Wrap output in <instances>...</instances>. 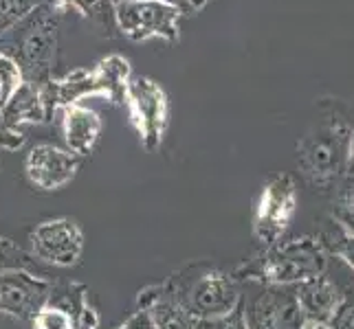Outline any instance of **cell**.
<instances>
[{"label": "cell", "mask_w": 354, "mask_h": 329, "mask_svg": "<svg viewBox=\"0 0 354 329\" xmlns=\"http://www.w3.org/2000/svg\"><path fill=\"white\" fill-rule=\"evenodd\" d=\"M62 128L66 150L75 156H91L102 134V119L91 108L80 103L62 108Z\"/></svg>", "instance_id": "14"}, {"label": "cell", "mask_w": 354, "mask_h": 329, "mask_svg": "<svg viewBox=\"0 0 354 329\" xmlns=\"http://www.w3.org/2000/svg\"><path fill=\"white\" fill-rule=\"evenodd\" d=\"M299 329H333L330 323H326V321H304V325Z\"/></svg>", "instance_id": "27"}, {"label": "cell", "mask_w": 354, "mask_h": 329, "mask_svg": "<svg viewBox=\"0 0 354 329\" xmlns=\"http://www.w3.org/2000/svg\"><path fill=\"white\" fill-rule=\"evenodd\" d=\"M152 314L156 329H194L196 319L185 312L183 306H172V303H165V306H156Z\"/></svg>", "instance_id": "18"}, {"label": "cell", "mask_w": 354, "mask_h": 329, "mask_svg": "<svg viewBox=\"0 0 354 329\" xmlns=\"http://www.w3.org/2000/svg\"><path fill=\"white\" fill-rule=\"evenodd\" d=\"M24 145V134L5 123L3 112H0V148L3 150H20Z\"/></svg>", "instance_id": "24"}, {"label": "cell", "mask_w": 354, "mask_h": 329, "mask_svg": "<svg viewBox=\"0 0 354 329\" xmlns=\"http://www.w3.org/2000/svg\"><path fill=\"white\" fill-rule=\"evenodd\" d=\"M119 329H156V325H154L152 314L141 310V312H137L134 316H130V319L124 325H121Z\"/></svg>", "instance_id": "26"}, {"label": "cell", "mask_w": 354, "mask_h": 329, "mask_svg": "<svg viewBox=\"0 0 354 329\" xmlns=\"http://www.w3.org/2000/svg\"><path fill=\"white\" fill-rule=\"evenodd\" d=\"M242 308L249 329H299L306 321L295 286H268Z\"/></svg>", "instance_id": "8"}, {"label": "cell", "mask_w": 354, "mask_h": 329, "mask_svg": "<svg viewBox=\"0 0 354 329\" xmlns=\"http://www.w3.org/2000/svg\"><path fill=\"white\" fill-rule=\"evenodd\" d=\"M297 209V187L290 174H277L262 187L253 215V237L264 248L279 243Z\"/></svg>", "instance_id": "4"}, {"label": "cell", "mask_w": 354, "mask_h": 329, "mask_svg": "<svg viewBox=\"0 0 354 329\" xmlns=\"http://www.w3.org/2000/svg\"><path fill=\"white\" fill-rule=\"evenodd\" d=\"M93 72L97 94L106 97L111 103L126 101V88L132 77V66L124 55H108L97 62Z\"/></svg>", "instance_id": "15"}, {"label": "cell", "mask_w": 354, "mask_h": 329, "mask_svg": "<svg viewBox=\"0 0 354 329\" xmlns=\"http://www.w3.org/2000/svg\"><path fill=\"white\" fill-rule=\"evenodd\" d=\"M333 217L339 230H344L346 235L354 237V174H350L337 187L335 202H333Z\"/></svg>", "instance_id": "17"}, {"label": "cell", "mask_w": 354, "mask_h": 329, "mask_svg": "<svg viewBox=\"0 0 354 329\" xmlns=\"http://www.w3.org/2000/svg\"><path fill=\"white\" fill-rule=\"evenodd\" d=\"M350 174H354V130H352V139H350Z\"/></svg>", "instance_id": "28"}, {"label": "cell", "mask_w": 354, "mask_h": 329, "mask_svg": "<svg viewBox=\"0 0 354 329\" xmlns=\"http://www.w3.org/2000/svg\"><path fill=\"white\" fill-rule=\"evenodd\" d=\"M22 81L24 77H22L20 66L7 53L0 51V108H3L9 97L18 90Z\"/></svg>", "instance_id": "20"}, {"label": "cell", "mask_w": 354, "mask_h": 329, "mask_svg": "<svg viewBox=\"0 0 354 329\" xmlns=\"http://www.w3.org/2000/svg\"><path fill=\"white\" fill-rule=\"evenodd\" d=\"M295 295L304 312V319L328 323L337 312V308L341 306V301H344L346 290L324 272L319 277L295 286Z\"/></svg>", "instance_id": "13"}, {"label": "cell", "mask_w": 354, "mask_h": 329, "mask_svg": "<svg viewBox=\"0 0 354 329\" xmlns=\"http://www.w3.org/2000/svg\"><path fill=\"white\" fill-rule=\"evenodd\" d=\"M156 3H161L169 9L178 11L180 16H196L198 11L205 9L207 0H156Z\"/></svg>", "instance_id": "25"}, {"label": "cell", "mask_w": 354, "mask_h": 329, "mask_svg": "<svg viewBox=\"0 0 354 329\" xmlns=\"http://www.w3.org/2000/svg\"><path fill=\"white\" fill-rule=\"evenodd\" d=\"M130 121L137 128L141 145L148 152L161 148L167 128V94L158 81L145 75H132L126 88Z\"/></svg>", "instance_id": "6"}, {"label": "cell", "mask_w": 354, "mask_h": 329, "mask_svg": "<svg viewBox=\"0 0 354 329\" xmlns=\"http://www.w3.org/2000/svg\"><path fill=\"white\" fill-rule=\"evenodd\" d=\"M24 169H27V178L33 187L42 191H57L75 178L80 169V156L57 148V145L40 143L27 154Z\"/></svg>", "instance_id": "10"}, {"label": "cell", "mask_w": 354, "mask_h": 329, "mask_svg": "<svg viewBox=\"0 0 354 329\" xmlns=\"http://www.w3.org/2000/svg\"><path fill=\"white\" fill-rule=\"evenodd\" d=\"M240 306V292L236 281L225 272H205L187 290L183 301L185 312L196 321H216L231 314Z\"/></svg>", "instance_id": "7"}, {"label": "cell", "mask_w": 354, "mask_h": 329, "mask_svg": "<svg viewBox=\"0 0 354 329\" xmlns=\"http://www.w3.org/2000/svg\"><path fill=\"white\" fill-rule=\"evenodd\" d=\"M330 250L337 255L341 261L348 263L352 270H354V237L352 235H346L344 230H339V237H337V241L330 246Z\"/></svg>", "instance_id": "23"}, {"label": "cell", "mask_w": 354, "mask_h": 329, "mask_svg": "<svg viewBox=\"0 0 354 329\" xmlns=\"http://www.w3.org/2000/svg\"><path fill=\"white\" fill-rule=\"evenodd\" d=\"M328 323L333 325V329H354V295L352 292H346L341 306L337 308V312L333 314V319Z\"/></svg>", "instance_id": "22"}, {"label": "cell", "mask_w": 354, "mask_h": 329, "mask_svg": "<svg viewBox=\"0 0 354 329\" xmlns=\"http://www.w3.org/2000/svg\"><path fill=\"white\" fill-rule=\"evenodd\" d=\"M0 112L9 128L18 130L22 123H46L53 114V108L46 99L44 83L40 86V83L22 81L18 90L0 108Z\"/></svg>", "instance_id": "12"}, {"label": "cell", "mask_w": 354, "mask_h": 329, "mask_svg": "<svg viewBox=\"0 0 354 329\" xmlns=\"http://www.w3.org/2000/svg\"><path fill=\"white\" fill-rule=\"evenodd\" d=\"M117 31L132 42L161 38L169 44L178 42L180 14L156 0H115Z\"/></svg>", "instance_id": "5"}, {"label": "cell", "mask_w": 354, "mask_h": 329, "mask_svg": "<svg viewBox=\"0 0 354 329\" xmlns=\"http://www.w3.org/2000/svg\"><path fill=\"white\" fill-rule=\"evenodd\" d=\"M59 20H62V14L42 3L5 35H0V51L7 53L20 66L24 81L42 86L53 79L57 64Z\"/></svg>", "instance_id": "2"}, {"label": "cell", "mask_w": 354, "mask_h": 329, "mask_svg": "<svg viewBox=\"0 0 354 329\" xmlns=\"http://www.w3.org/2000/svg\"><path fill=\"white\" fill-rule=\"evenodd\" d=\"M44 0H0V35H5L14 24L42 5Z\"/></svg>", "instance_id": "19"}, {"label": "cell", "mask_w": 354, "mask_h": 329, "mask_svg": "<svg viewBox=\"0 0 354 329\" xmlns=\"http://www.w3.org/2000/svg\"><path fill=\"white\" fill-rule=\"evenodd\" d=\"M266 257L260 263V279L268 286H299L308 279L326 272L328 268V241L322 237H295L279 241L266 248Z\"/></svg>", "instance_id": "3"}, {"label": "cell", "mask_w": 354, "mask_h": 329, "mask_svg": "<svg viewBox=\"0 0 354 329\" xmlns=\"http://www.w3.org/2000/svg\"><path fill=\"white\" fill-rule=\"evenodd\" d=\"M44 3L62 16L66 11H75L84 20L93 22L108 38H113L117 31L113 0H44Z\"/></svg>", "instance_id": "16"}, {"label": "cell", "mask_w": 354, "mask_h": 329, "mask_svg": "<svg viewBox=\"0 0 354 329\" xmlns=\"http://www.w3.org/2000/svg\"><path fill=\"white\" fill-rule=\"evenodd\" d=\"M352 128L335 101L319 108L315 123L297 143V167L315 191L337 189L350 176Z\"/></svg>", "instance_id": "1"}, {"label": "cell", "mask_w": 354, "mask_h": 329, "mask_svg": "<svg viewBox=\"0 0 354 329\" xmlns=\"http://www.w3.org/2000/svg\"><path fill=\"white\" fill-rule=\"evenodd\" d=\"M31 248L40 261L53 266H75L84 250V235L73 219H48L31 233Z\"/></svg>", "instance_id": "9"}, {"label": "cell", "mask_w": 354, "mask_h": 329, "mask_svg": "<svg viewBox=\"0 0 354 329\" xmlns=\"http://www.w3.org/2000/svg\"><path fill=\"white\" fill-rule=\"evenodd\" d=\"M35 329H75L73 316L62 308H40L33 316Z\"/></svg>", "instance_id": "21"}, {"label": "cell", "mask_w": 354, "mask_h": 329, "mask_svg": "<svg viewBox=\"0 0 354 329\" xmlns=\"http://www.w3.org/2000/svg\"><path fill=\"white\" fill-rule=\"evenodd\" d=\"M46 297V283L24 272H0V310L35 316Z\"/></svg>", "instance_id": "11"}]
</instances>
